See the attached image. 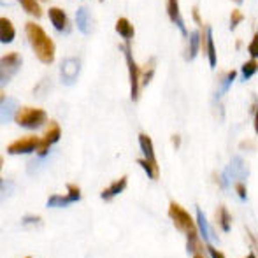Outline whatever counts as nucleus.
<instances>
[{"mask_svg": "<svg viewBox=\"0 0 258 258\" xmlns=\"http://www.w3.org/2000/svg\"><path fill=\"white\" fill-rule=\"evenodd\" d=\"M0 183H2V179H0Z\"/></svg>", "mask_w": 258, "mask_h": 258, "instance_id": "44", "label": "nucleus"}, {"mask_svg": "<svg viewBox=\"0 0 258 258\" xmlns=\"http://www.w3.org/2000/svg\"><path fill=\"white\" fill-rule=\"evenodd\" d=\"M116 32H118L119 37L125 39V41H132L134 35H136V28H134V25L130 23L126 18H119V20L116 21Z\"/></svg>", "mask_w": 258, "mask_h": 258, "instance_id": "18", "label": "nucleus"}, {"mask_svg": "<svg viewBox=\"0 0 258 258\" xmlns=\"http://www.w3.org/2000/svg\"><path fill=\"white\" fill-rule=\"evenodd\" d=\"M21 67L20 53H7L0 58V85H7Z\"/></svg>", "mask_w": 258, "mask_h": 258, "instance_id": "5", "label": "nucleus"}, {"mask_svg": "<svg viewBox=\"0 0 258 258\" xmlns=\"http://www.w3.org/2000/svg\"><path fill=\"white\" fill-rule=\"evenodd\" d=\"M235 78H237V72L235 71H230L228 74H225V78L221 79V85H220V90H218V95H225V93L228 92V88H230L232 85H234Z\"/></svg>", "mask_w": 258, "mask_h": 258, "instance_id": "24", "label": "nucleus"}, {"mask_svg": "<svg viewBox=\"0 0 258 258\" xmlns=\"http://www.w3.org/2000/svg\"><path fill=\"white\" fill-rule=\"evenodd\" d=\"M139 144H141V150H143V155L146 156V160H150L151 163H156L155 148H153V141H151V137L146 136V134H141ZM156 165H158V163H156Z\"/></svg>", "mask_w": 258, "mask_h": 258, "instance_id": "19", "label": "nucleus"}, {"mask_svg": "<svg viewBox=\"0 0 258 258\" xmlns=\"http://www.w3.org/2000/svg\"><path fill=\"white\" fill-rule=\"evenodd\" d=\"M18 2H20V6L25 9V13L30 14V16H34V18L42 16V7L39 6L37 0H18Z\"/></svg>", "mask_w": 258, "mask_h": 258, "instance_id": "22", "label": "nucleus"}, {"mask_svg": "<svg viewBox=\"0 0 258 258\" xmlns=\"http://www.w3.org/2000/svg\"><path fill=\"white\" fill-rule=\"evenodd\" d=\"M256 42H258V37L253 35L251 42H249V56L251 58H256Z\"/></svg>", "mask_w": 258, "mask_h": 258, "instance_id": "31", "label": "nucleus"}, {"mask_svg": "<svg viewBox=\"0 0 258 258\" xmlns=\"http://www.w3.org/2000/svg\"><path fill=\"white\" fill-rule=\"evenodd\" d=\"M23 223L25 225H28V223H41V218H39V216H27V218H23Z\"/></svg>", "mask_w": 258, "mask_h": 258, "instance_id": "34", "label": "nucleus"}, {"mask_svg": "<svg viewBox=\"0 0 258 258\" xmlns=\"http://www.w3.org/2000/svg\"><path fill=\"white\" fill-rule=\"evenodd\" d=\"M201 44L204 46V53L209 60L211 67H216L218 63V56H216V46H214V39H213V28L207 25L204 27V30L201 32Z\"/></svg>", "mask_w": 258, "mask_h": 258, "instance_id": "8", "label": "nucleus"}, {"mask_svg": "<svg viewBox=\"0 0 258 258\" xmlns=\"http://www.w3.org/2000/svg\"><path fill=\"white\" fill-rule=\"evenodd\" d=\"M246 258H256V256H255V253H249V255L246 256Z\"/></svg>", "mask_w": 258, "mask_h": 258, "instance_id": "37", "label": "nucleus"}, {"mask_svg": "<svg viewBox=\"0 0 258 258\" xmlns=\"http://www.w3.org/2000/svg\"><path fill=\"white\" fill-rule=\"evenodd\" d=\"M218 211H220V213H218L220 227L223 228V232H230V225H232V216H230V213H228L227 207H225V206H221Z\"/></svg>", "mask_w": 258, "mask_h": 258, "instance_id": "25", "label": "nucleus"}, {"mask_svg": "<svg viewBox=\"0 0 258 258\" xmlns=\"http://www.w3.org/2000/svg\"><path fill=\"white\" fill-rule=\"evenodd\" d=\"M194 258H202V256H201V255H195Z\"/></svg>", "mask_w": 258, "mask_h": 258, "instance_id": "40", "label": "nucleus"}, {"mask_svg": "<svg viewBox=\"0 0 258 258\" xmlns=\"http://www.w3.org/2000/svg\"><path fill=\"white\" fill-rule=\"evenodd\" d=\"M48 14H49V21H51V25L58 32L67 30L69 21H67V14H65L63 9H60V7H51V9L48 11Z\"/></svg>", "mask_w": 258, "mask_h": 258, "instance_id": "14", "label": "nucleus"}, {"mask_svg": "<svg viewBox=\"0 0 258 258\" xmlns=\"http://www.w3.org/2000/svg\"><path fill=\"white\" fill-rule=\"evenodd\" d=\"M244 20V16H242V13L241 11H232V14H230V30H235V27H237L241 21Z\"/></svg>", "mask_w": 258, "mask_h": 258, "instance_id": "29", "label": "nucleus"}, {"mask_svg": "<svg viewBox=\"0 0 258 258\" xmlns=\"http://www.w3.org/2000/svg\"><path fill=\"white\" fill-rule=\"evenodd\" d=\"M42 2H46V0H42Z\"/></svg>", "mask_w": 258, "mask_h": 258, "instance_id": "43", "label": "nucleus"}, {"mask_svg": "<svg viewBox=\"0 0 258 258\" xmlns=\"http://www.w3.org/2000/svg\"><path fill=\"white\" fill-rule=\"evenodd\" d=\"M256 69H258V65H256V58H251L249 61H246L244 65H242V69H241V72H242V79L244 81H248V79H251L253 76L256 74Z\"/></svg>", "mask_w": 258, "mask_h": 258, "instance_id": "26", "label": "nucleus"}, {"mask_svg": "<svg viewBox=\"0 0 258 258\" xmlns=\"http://www.w3.org/2000/svg\"><path fill=\"white\" fill-rule=\"evenodd\" d=\"M155 67H156V60L151 58V60L146 61L144 69H141V88L148 86L151 83V79H153V76H155Z\"/></svg>", "mask_w": 258, "mask_h": 258, "instance_id": "21", "label": "nucleus"}, {"mask_svg": "<svg viewBox=\"0 0 258 258\" xmlns=\"http://www.w3.org/2000/svg\"><path fill=\"white\" fill-rule=\"evenodd\" d=\"M169 216H170V220L174 221V225L177 227V230L184 232L186 237L197 235V225H195L194 218L190 216V213H188L183 206H179L177 202H170Z\"/></svg>", "mask_w": 258, "mask_h": 258, "instance_id": "2", "label": "nucleus"}, {"mask_svg": "<svg viewBox=\"0 0 258 258\" xmlns=\"http://www.w3.org/2000/svg\"><path fill=\"white\" fill-rule=\"evenodd\" d=\"M48 114L44 109L39 107H21L14 114V121L23 128H39L41 125H44Z\"/></svg>", "mask_w": 258, "mask_h": 258, "instance_id": "4", "label": "nucleus"}, {"mask_svg": "<svg viewBox=\"0 0 258 258\" xmlns=\"http://www.w3.org/2000/svg\"><path fill=\"white\" fill-rule=\"evenodd\" d=\"M207 251H209V255L211 258H225V255L221 251H218L214 246H211V244H207Z\"/></svg>", "mask_w": 258, "mask_h": 258, "instance_id": "32", "label": "nucleus"}, {"mask_svg": "<svg viewBox=\"0 0 258 258\" xmlns=\"http://www.w3.org/2000/svg\"><path fill=\"white\" fill-rule=\"evenodd\" d=\"M2 163H4V160H2V156H0V169H2Z\"/></svg>", "mask_w": 258, "mask_h": 258, "instance_id": "39", "label": "nucleus"}, {"mask_svg": "<svg viewBox=\"0 0 258 258\" xmlns=\"http://www.w3.org/2000/svg\"><path fill=\"white\" fill-rule=\"evenodd\" d=\"M137 163L143 167L144 172L148 174V177H150V179H158L160 170H158V165H156V163H151L150 160H146V158H139V160H137Z\"/></svg>", "mask_w": 258, "mask_h": 258, "instance_id": "23", "label": "nucleus"}, {"mask_svg": "<svg viewBox=\"0 0 258 258\" xmlns=\"http://www.w3.org/2000/svg\"><path fill=\"white\" fill-rule=\"evenodd\" d=\"M18 111V102L13 99H4L0 100V125L2 123H9L14 118Z\"/></svg>", "mask_w": 258, "mask_h": 258, "instance_id": "16", "label": "nucleus"}, {"mask_svg": "<svg viewBox=\"0 0 258 258\" xmlns=\"http://www.w3.org/2000/svg\"><path fill=\"white\" fill-rule=\"evenodd\" d=\"M39 144V137L30 136V137H23V139L14 141L13 144L7 146V153L9 155H25V153H32V151L37 150Z\"/></svg>", "mask_w": 258, "mask_h": 258, "instance_id": "9", "label": "nucleus"}, {"mask_svg": "<svg viewBox=\"0 0 258 258\" xmlns=\"http://www.w3.org/2000/svg\"><path fill=\"white\" fill-rule=\"evenodd\" d=\"M25 34H27V39L30 42L32 49H34L35 56L46 65L53 63L56 48H54V42L51 41V37L44 32V28L41 25L34 23V21H28L25 25Z\"/></svg>", "mask_w": 258, "mask_h": 258, "instance_id": "1", "label": "nucleus"}, {"mask_svg": "<svg viewBox=\"0 0 258 258\" xmlns=\"http://www.w3.org/2000/svg\"><path fill=\"white\" fill-rule=\"evenodd\" d=\"M25 258H32V256H25Z\"/></svg>", "mask_w": 258, "mask_h": 258, "instance_id": "41", "label": "nucleus"}, {"mask_svg": "<svg viewBox=\"0 0 258 258\" xmlns=\"http://www.w3.org/2000/svg\"><path fill=\"white\" fill-rule=\"evenodd\" d=\"M67 197L71 199V202H78L81 199V190L76 184H69L67 186Z\"/></svg>", "mask_w": 258, "mask_h": 258, "instance_id": "28", "label": "nucleus"}, {"mask_svg": "<svg viewBox=\"0 0 258 258\" xmlns=\"http://www.w3.org/2000/svg\"><path fill=\"white\" fill-rule=\"evenodd\" d=\"M197 227L201 228V234L202 237L206 239V241L209 242H218L220 239H218L216 232L213 230V227L209 225V221H207V218L204 216V213L201 211V207H197Z\"/></svg>", "mask_w": 258, "mask_h": 258, "instance_id": "12", "label": "nucleus"}, {"mask_svg": "<svg viewBox=\"0 0 258 258\" xmlns=\"http://www.w3.org/2000/svg\"><path fill=\"white\" fill-rule=\"evenodd\" d=\"M167 14H169V20L172 23H176L179 27L181 34L184 37H188V32H186V27H184V21H183V16H181V9H179V0H167Z\"/></svg>", "mask_w": 258, "mask_h": 258, "instance_id": "10", "label": "nucleus"}, {"mask_svg": "<svg viewBox=\"0 0 258 258\" xmlns=\"http://www.w3.org/2000/svg\"><path fill=\"white\" fill-rule=\"evenodd\" d=\"M179 136H172V144H174V148H176V150H177V148H179Z\"/></svg>", "mask_w": 258, "mask_h": 258, "instance_id": "35", "label": "nucleus"}, {"mask_svg": "<svg viewBox=\"0 0 258 258\" xmlns=\"http://www.w3.org/2000/svg\"><path fill=\"white\" fill-rule=\"evenodd\" d=\"M191 16H194L195 23H197L199 27H202V18H201V14H199V7L197 6H195L194 9H191Z\"/></svg>", "mask_w": 258, "mask_h": 258, "instance_id": "33", "label": "nucleus"}, {"mask_svg": "<svg viewBox=\"0 0 258 258\" xmlns=\"http://www.w3.org/2000/svg\"><path fill=\"white\" fill-rule=\"evenodd\" d=\"M81 74V60L76 56L65 58L60 65V78L65 85H74Z\"/></svg>", "mask_w": 258, "mask_h": 258, "instance_id": "6", "label": "nucleus"}, {"mask_svg": "<svg viewBox=\"0 0 258 258\" xmlns=\"http://www.w3.org/2000/svg\"><path fill=\"white\" fill-rule=\"evenodd\" d=\"M71 204V199L67 195H51L48 199V207H67Z\"/></svg>", "mask_w": 258, "mask_h": 258, "instance_id": "27", "label": "nucleus"}, {"mask_svg": "<svg viewBox=\"0 0 258 258\" xmlns=\"http://www.w3.org/2000/svg\"><path fill=\"white\" fill-rule=\"evenodd\" d=\"M232 2H235V4H242V0H232Z\"/></svg>", "mask_w": 258, "mask_h": 258, "instance_id": "38", "label": "nucleus"}, {"mask_svg": "<svg viewBox=\"0 0 258 258\" xmlns=\"http://www.w3.org/2000/svg\"><path fill=\"white\" fill-rule=\"evenodd\" d=\"M100 2H104V0H100Z\"/></svg>", "mask_w": 258, "mask_h": 258, "instance_id": "42", "label": "nucleus"}, {"mask_svg": "<svg viewBox=\"0 0 258 258\" xmlns=\"http://www.w3.org/2000/svg\"><path fill=\"white\" fill-rule=\"evenodd\" d=\"M126 184H128V177L123 176L119 177L118 181H114V183H111L107 188L100 194V197H102V201H111V199H114L116 195H119L123 190L126 188Z\"/></svg>", "mask_w": 258, "mask_h": 258, "instance_id": "15", "label": "nucleus"}, {"mask_svg": "<svg viewBox=\"0 0 258 258\" xmlns=\"http://www.w3.org/2000/svg\"><path fill=\"white\" fill-rule=\"evenodd\" d=\"M4 99H6V95H4V92L0 90V100H4Z\"/></svg>", "mask_w": 258, "mask_h": 258, "instance_id": "36", "label": "nucleus"}, {"mask_svg": "<svg viewBox=\"0 0 258 258\" xmlns=\"http://www.w3.org/2000/svg\"><path fill=\"white\" fill-rule=\"evenodd\" d=\"M60 137H61V130H60V126H58V123L56 121H53L51 125H49V128L46 130V134L44 136L39 139V144H37V155L39 156H46L48 155V151H49V148L53 146V144H56L58 141H60Z\"/></svg>", "mask_w": 258, "mask_h": 258, "instance_id": "7", "label": "nucleus"}, {"mask_svg": "<svg viewBox=\"0 0 258 258\" xmlns=\"http://www.w3.org/2000/svg\"><path fill=\"white\" fill-rule=\"evenodd\" d=\"M76 25L78 28L83 32L85 35L92 34V28H93V20H92V14L86 7H79L78 13H76Z\"/></svg>", "mask_w": 258, "mask_h": 258, "instance_id": "13", "label": "nucleus"}, {"mask_svg": "<svg viewBox=\"0 0 258 258\" xmlns=\"http://www.w3.org/2000/svg\"><path fill=\"white\" fill-rule=\"evenodd\" d=\"M227 174L230 179H235V181H244L248 177V169H246V163L242 162L241 156H235L232 160V163L227 167Z\"/></svg>", "mask_w": 258, "mask_h": 258, "instance_id": "11", "label": "nucleus"}, {"mask_svg": "<svg viewBox=\"0 0 258 258\" xmlns=\"http://www.w3.org/2000/svg\"><path fill=\"white\" fill-rule=\"evenodd\" d=\"M201 48V32L195 30L188 34V49H186V60H194Z\"/></svg>", "mask_w": 258, "mask_h": 258, "instance_id": "20", "label": "nucleus"}, {"mask_svg": "<svg viewBox=\"0 0 258 258\" xmlns=\"http://www.w3.org/2000/svg\"><path fill=\"white\" fill-rule=\"evenodd\" d=\"M121 51L125 54L126 67H128V79H130V99L134 102H137L141 97V67L137 65V61L134 60V53L128 42L121 44Z\"/></svg>", "mask_w": 258, "mask_h": 258, "instance_id": "3", "label": "nucleus"}, {"mask_svg": "<svg viewBox=\"0 0 258 258\" xmlns=\"http://www.w3.org/2000/svg\"><path fill=\"white\" fill-rule=\"evenodd\" d=\"M16 37V28L7 18H0V42L2 44H11Z\"/></svg>", "mask_w": 258, "mask_h": 258, "instance_id": "17", "label": "nucleus"}, {"mask_svg": "<svg viewBox=\"0 0 258 258\" xmlns=\"http://www.w3.org/2000/svg\"><path fill=\"white\" fill-rule=\"evenodd\" d=\"M235 191H237V195L242 199V201H246V197H248V191H246V184L242 183V181H237V183H235Z\"/></svg>", "mask_w": 258, "mask_h": 258, "instance_id": "30", "label": "nucleus"}]
</instances>
